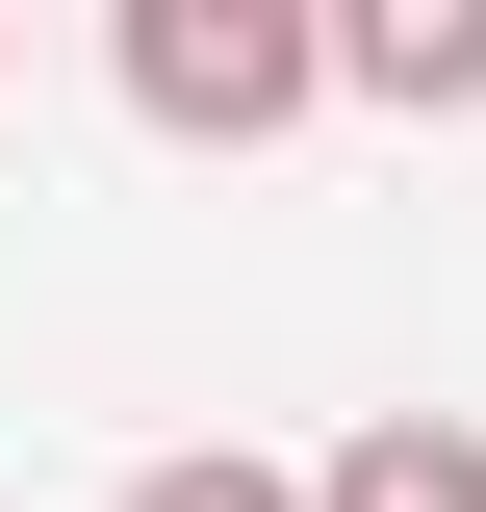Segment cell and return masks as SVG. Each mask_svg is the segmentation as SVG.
<instances>
[{"mask_svg":"<svg viewBox=\"0 0 486 512\" xmlns=\"http://www.w3.org/2000/svg\"><path fill=\"white\" fill-rule=\"evenodd\" d=\"M333 103L461 128V103H486V0H333Z\"/></svg>","mask_w":486,"mask_h":512,"instance_id":"obj_2","label":"cell"},{"mask_svg":"<svg viewBox=\"0 0 486 512\" xmlns=\"http://www.w3.org/2000/svg\"><path fill=\"white\" fill-rule=\"evenodd\" d=\"M307 512H486V410H359L307 461Z\"/></svg>","mask_w":486,"mask_h":512,"instance_id":"obj_3","label":"cell"},{"mask_svg":"<svg viewBox=\"0 0 486 512\" xmlns=\"http://www.w3.org/2000/svg\"><path fill=\"white\" fill-rule=\"evenodd\" d=\"M128 512H307V461H256V436H180V461H128Z\"/></svg>","mask_w":486,"mask_h":512,"instance_id":"obj_4","label":"cell"},{"mask_svg":"<svg viewBox=\"0 0 486 512\" xmlns=\"http://www.w3.org/2000/svg\"><path fill=\"white\" fill-rule=\"evenodd\" d=\"M103 77L154 154H282L333 103V0H103Z\"/></svg>","mask_w":486,"mask_h":512,"instance_id":"obj_1","label":"cell"}]
</instances>
